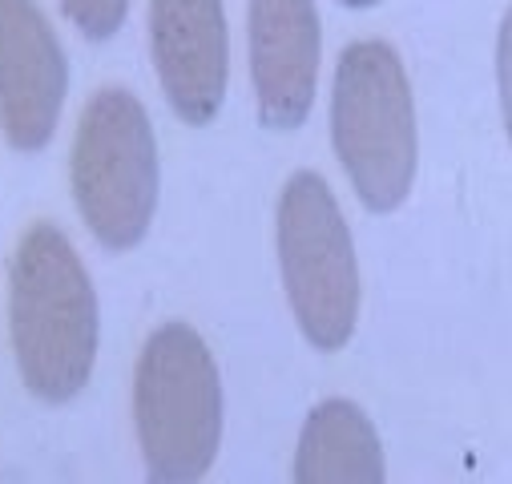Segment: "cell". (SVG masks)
Returning a JSON list of instances; mask_svg holds the SVG:
<instances>
[{
	"mask_svg": "<svg viewBox=\"0 0 512 484\" xmlns=\"http://www.w3.org/2000/svg\"><path fill=\"white\" fill-rule=\"evenodd\" d=\"M295 484H383V452L371 420L351 400L319 404L299 436Z\"/></svg>",
	"mask_w": 512,
	"mask_h": 484,
	"instance_id": "9c48e42d",
	"label": "cell"
},
{
	"mask_svg": "<svg viewBox=\"0 0 512 484\" xmlns=\"http://www.w3.org/2000/svg\"><path fill=\"white\" fill-rule=\"evenodd\" d=\"M65 49L37 0H0V134L17 150H41L65 105Z\"/></svg>",
	"mask_w": 512,
	"mask_h": 484,
	"instance_id": "8992f818",
	"label": "cell"
},
{
	"mask_svg": "<svg viewBox=\"0 0 512 484\" xmlns=\"http://www.w3.org/2000/svg\"><path fill=\"white\" fill-rule=\"evenodd\" d=\"M9 327L21 376L37 400H73L97 355V295L73 242L37 222L21 234L9 271Z\"/></svg>",
	"mask_w": 512,
	"mask_h": 484,
	"instance_id": "6da1fadb",
	"label": "cell"
},
{
	"mask_svg": "<svg viewBox=\"0 0 512 484\" xmlns=\"http://www.w3.org/2000/svg\"><path fill=\"white\" fill-rule=\"evenodd\" d=\"M134 420L154 484H198L222 440L214 355L186 323L158 327L138 359Z\"/></svg>",
	"mask_w": 512,
	"mask_h": 484,
	"instance_id": "3957f363",
	"label": "cell"
},
{
	"mask_svg": "<svg viewBox=\"0 0 512 484\" xmlns=\"http://www.w3.org/2000/svg\"><path fill=\"white\" fill-rule=\"evenodd\" d=\"M69 174L97 242L109 251L138 247L158 206V146L130 89H101L85 101Z\"/></svg>",
	"mask_w": 512,
	"mask_h": 484,
	"instance_id": "277c9868",
	"label": "cell"
},
{
	"mask_svg": "<svg viewBox=\"0 0 512 484\" xmlns=\"http://www.w3.org/2000/svg\"><path fill=\"white\" fill-rule=\"evenodd\" d=\"M331 138L367 210H396L416 178V113L408 73L388 41H355L335 65Z\"/></svg>",
	"mask_w": 512,
	"mask_h": 484,
	"instance_id": "7a4b0ae2",
	"label": "cell"
},
{
	"mask_svg": "<svg viewBox=\"0 0 512 484\" xmlns=\"http://www.w3.org/2000/svg\"><path fill=\"white\" fill-rule=\"evenodd\" d=\"M496 77H500V105H504V126H508V142H512V5L504 13L500 25V41H496Z\"/></svg>",
	"mask_w": 512,
	"mask_h": 484,
	"instance_id": "8fae6325",
	"label": "cell"
},
{
	"mask_svg": "<svg viewBox=\"0 0 512 484\" xmlns=\"http://www.w3.org/2000/svg\"><path fill=\"white\" fill-rule=\"evenodd\" d=\"M61 9L89 41H105L121 29L130 0H61Z\"/></svg>",
	"mask_w": 512,
	"mask_h": 484,
	"instance_id": "30bf717a",
	"label": "cell"
},
{
	"mask_svg": "<svg viewBox=\"0 0 512 484\" xmlns=\"http://www.w3.org/2000/svg\"><path fill=\"white\" fill-rule=\"evenodd\" d=\"M158 81L182 121L202 126L226 97L230 41L222 0H150Z\"/></svg>",
	"mask_w": 512,
	"mask_h": 484,
	"instance_id": "52a82bcc",
	"label": "cell"
},
{
	"mask_svg": "<svg viewBox=\"0 0 512 484\" xmlns=\"http://www.w3.org/2000/svg\"><path fill=\"white\" fill-rule=\"evenodd\" d=\"M250 81L267 126H303L319 81L315 0H250Z\"/></svg>",
	"mask_w": 512,
	"mask_h": 484,
	"instance_id": "ba28073f",
	"label": "cell"
},
{
	"mask_svg": "<svg viewBox=\"0 0 512 484\" xmlns=\"http://www.w3.org/2000/svg\"><path fill=\"white\" fill-rule=\"evenodd\" d=\"M279 263L303 335L323 351L343 347L359 319V267L343 210L311 170L283 186Z\"/></svg>",
	"mask_w": 512,
	"mask_h": 484,
	"instance_id": "5b68a950",
	"label": "cell"
},
{
	"mask_svg": "<svg viewBox=\"0 0 512 484\" xmlns=\"http://www.w3.org/2000/svg\"><path fill=\"white\" fill-rule=\"evenodd\" d=\"M343 5H375V0H343Z\"/></svg>",
	"mask_w": 512,
	"mask_h": 484,
	"instance_id": "7c38bea8",
	"label": "cell"
}]
</instances>
